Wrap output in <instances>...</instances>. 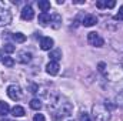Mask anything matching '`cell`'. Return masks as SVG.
<instances>
[{
	"instance_id": "obj_27",
	"label": "cell",
	"mask_w": 123,
	"mask_h": 121,
	"mask_svg": "<svg viewBox=\"0 0 123 121\" xmlns=\"http://www.w3.org/2000/svg\"><path fill=\"white\" fill-rule=\"evenodd\" d=\"M96 7H97V9H105V7H106V1H103V0H99V1L96 3Z\"/></svg>"
},
{
	"instance_id": "obj_12",
	"label": "cell",
	"mask_w": 123,
	"mask_h": 121,
	"mask_svg": "<svg viewBox=\"0 0 123 121\" xmlns=\"http://www.w3.org/2000/svg\"><path fill=\"white\" fill-rule=\"evenodd\" d=\"M12 20V14L6 10V11H0V26H6L9 24Z\"/></svg>"
},
{
	"instance_id": "obj_22",
	"label": "cell",
	"mask_w": 123,
	"mask_h": 121,
	"mask_svg": "<svg viewBox=\"0 0 123 121\" xmlns=\"http://www.w3.org/2000/svg\"><path fill=\"white\" fill-rule=\"evenodd\" d=\"M14 50H16V47H14L13 44H10V43L4 44V51H6V53H9V54H10V53H13Z\"/></svg>"
},
{
	"instance_id": "obj_4",
	"label": "cell",
	"mask_w": 123,
	"mask_h": 121,
	"mask_svg": "<svg viewBox=\"0 0 123 121\" xmlns=\"http://www.w3.org/2000/svg\"><path fill=\"white\" fill-rule=\"evenodd\" d=\"M7 95H9L10 100L19 101V100L23 97V91H22V88H20L19 84H12V86L7 87Z\"/></svg>"
},
{
	"instance_id": "obj_16",
	"label": "cell",
	"mask_w": 123,
	"mask_h": 121,
	"mask_svg": "<svg viewBox=\"0 0 123 121\" xmlns=\"http://www.w3.org/2000/svg\"><path fill=\"white\" fill-rule=\"evenodd\" d=\"M37 6H39V9L43 13H47V10L50 9V1H47V0H39L37 1Z\"/></svg>"
},
{
	"instance_id": "obj_13",
	"label": "cell",
	"mask_w": 123,
	"mask_h": 121,
	"mask_svg": "<svg viewBox=\"0 0 123 121\" xmlns=\"http://www.w3.org/2000/svg\"><path fill=\"white\" fill-rule=\"evenodd\" d=\"M50 23H52V27L53 29H59L60 27V24H62V17H60V14H53L52 16V20H50Z\"/></svg>"
},
{
	"instance_id": "obj_9",
	"label": "cell",
	"mask_w": 123,
	"mask_h": 121,
	"mask_svg": "<svg viewBox=\"0 0 123 121\" xmlns=\"http://www.w3.org/2000/svg\"><path fill=\"white\" fill-rule=\"evenodd\" d=\"M59 63H56V61H50L47 66H46V73L47 74H50V76H56L57 73H59Z\"/></svg>"
},
{
	"instance_id": "obj_19",
	"label": "cell",
	"mask_w": 123,
	"mask_h": 121,
	"mask_svg": "<svg viewBox=\"0 0 123 121\" xmlns=\"http://www.w3.org/2000/svg\"><path fill=\"white\" fill-rule=\"evenodd\" d=\"M30 108H33V110H40L42 108V101L39 98H33L30 101Z\"/></svg>"
},
{
	"instance_id": "obj_31",
	"label": "cell",
	"mask_w": 123,
	"mask_h": 121,
	"mask_svg": "<svg viewBox=\"0 0 123 121\" xmlns=\"http://www.w3.org/2000/svg\"><path fill=\"white\" fill-rule=\"evenodd\" d=\"M0 60H3V59H1V51H0Z\"/></svg>"
},
{
	"instance_id": "obj_10",
	"label": "cell",
	"mask_w": 123,
	"mask_h": 121,
	"mask_svg": "<svg viewBox=\"0 0 123 121\" xmlns=\"http://www.w3.org/2000/svg\"><path fill=\"white\" fill-rule=\"evenodd\" d=\"M82 24H83L85 27H92L94 24H97V17L93 16V14H87V16H85V19L82 20Z\"/></svg>"
},
{
	"instance_id": "obj_23",
	"label": "cell",
	"mask_w": 123,
	"mask_h": 121,
	"mask_svg": "<svg viewBox=\"0 0 123 121\" xmlns=\"http://www.w3.org/2000/svg\"><path fill=\"white\" fill-rule=\"evenodd\" d=\"M115 20H119V22H123V6H120L119 11L116 13V16H115Z\"/></svg>"
},
{
	"instance_id": "obj_28",
	"label": "cell",
	"mask_w": 123,
	"mask_h": 121,
	"mask_svg": "<svg viewBox=\"0 0 123 121\" xmlns=\"http://www.w3.org/2000/svg\"><path fill=\"white\" fill-rule=\"evenodd\" d=\"M115 1H106V7H109V9H112V7H115Z\"/></svg>"
},
{
	"instance_id": "obj_17",
	"label": "cell",
	"mask_w": 123,
	"mask_h": 121,
	"mask_svg": "<svg viewBox=\"0 0 123 121\" xmlns=\"http://www.w3.org/2000/svg\"><path fill=\"white\" fill-rule=\"evenodd\" d=\"M9 111H10L9 104L4 103V101H0V116L1 117H6V114H9Z\"/></svg>"
},
{
	"instance_id": "obj_1",
	"label": "cell",
	"mask_w": 123,
	"mask_h": 121,
	"mask_svg": "<svg viewBox=\"0 0 123 121\" xmlns=\"http://www.w3.org/2000/svg\"><path fill=\"white\" fill-rule=\"evenodd\" d=\"M49 108L52 110L55 118H64V117H69L73 113V105L69 101L62 100L60 97H55L52 100Z\"/></svg>"
},
{
	"instance_id": "obj_29",
	"label": "cell",
	"mask_w": 123,
	"mask_h": 121,
	"mask_svg": "<svg viewBox=\"0 0 123 121\" xmlns=\"http://www.w3.org/2000/svg\"><path fill=\"white\" fill-rule=\"evenodd\" d=\"M4 7H6V4L3 1H0V11H4Z\"/></svg>"
},
{
	"instance_id": "obj_2",
	"label": "cell",
	"mask_w": 123,
	"mask_h": 121,
	"mask_svg": "<svg viewBox=\"0 0 123 121\" xmlns=\"http://www.w3.org/2000/svg\"><path fill=\"white\" fill-rule=\"evenodd\" d=\"M92 114L96 121H109L110 120V111L103 104H94L92 107Z\"/></svg>"
},
{
	"instance_id": "obj_14",
	"label": "cell",
	"mask_w": 123,
	"mask_h": 121,
	"mask_svg": "<svg viewBox=\"0 0 123 121\" xmlns=\"http://www.w3.org/2000/svg\"><path fill=\"white\" fill-rule=\"evenodd\" d=\"M12 114H13L14 117H23V116L26 114V111H25V108H23L22 105H14V107L12 108Z\"/></svg>"
},
{
	"instance_id": "obj_5",
	"label": "cell",
	"mask_w": 123,
	"mask_h": 121,
	"mask_svg": "<svg viewBox=\"0 0 123 121\" xmlns=\"http://www.w3.org/2000/svg\"><path fill=\"white\" fill-rule=\"evenodd\" d=\"M87 41H89V44L93 46V47H103V44H105V40L100 37V34L99 33H94V31H90L87 34Z\"/></svg>"
},
{
	"instance_id": "obj_24",
	"label": "cell",
	"mask_w": 123,
	"mask_h": 121,
	"mask_svg": "<svg viewBox=\"0 0 123 121\" xmlns=\"http://www.w3.org/2000/svg\"><path fill=\"white\" fill-rule=\"evenodd\" d=\"M106 68H107L106 63H103V61H102V63H99V66H97V70H99L100 73H103V74H105V73H106Z\"/></svg>"
},
{
	"instance_id": "obj_15",
	"label": "cell",
	"mask_w": 123,
	"mask_h": 121,
	"mask_svg": "<svg viewBox=\"0 0 123 121\" xmlns=\"http://www.w3.org/2000/svg\"><path fill=\"white\" fill-rule=\"evenodd\" d=\"M49 57H50V61H56V63H57V61L62 59V50L60 49H56V50L50 51Z\"/></svg>"
},
{
	"instance_id": "obj_7",
	"label": "cell",
	"mask_w": 123,
	"mask_h": 121,
	"mask_svg": "<svg viewBox=\"0 0 123 121\" xmlns=\"http://www.w3.org/2000/svg\"><path fill=\"white\" fill-rule=\"evenodd\" d=\"M31 60V53L30 51H26V50H22L17 53V61L22 63V64H27Z\"/></svg>"
},
{
	"instance_id": "obj_30",
	"label": "cell",
	"mask_w": 123,
	"mask_h": 121,
	"mask_svg": "<svg viewBox=\"0 0 123 121\" xmlns=\"http://www.w3.org/2000/svg\"><path fill=\"white\" fill-rule=\"evenodd\" d=\"M73 3H76V4H83V3H85V1H83V0H74V1H73Z\"/></svg>"
},
{
	"instance_id": "obj_3",
	"label": "cell",
	"mask_w": 123,
	"mask_h": 121,
	"mask_svg": "<svg viewBox=\"0 0 123 121\" xmlns=\"http://www.w3.org/2000/svg\"><path fill=\"white\" fill-rule=\"evenodd\" d=\"M106 78L112 83H119L120 80H123V67H119V66H112L110 68L106 70L105 73Z\"/></svg>"
},
{
	"instance_id": "obj_18",
	"label": "cell",
	"mask_w": 123,
	"mask_h": 121,
	"mask_svg": "<svg viewBox=\"0 0 123 121\" xmlns=\"http://www.w3.org/2000/svg\"><path fill=\"white\" fill-rule=\"evenodd\" d=\"M12 37H13V40H14L16 43H25V41H26V36H25L23 33H14Z\"/></svg>"
},
{
	"instance_id": "obj_26",
	"label": "cell",
	"mask_w": 123,
	"mask_h": 121,
	"mask_svg": "<svg viewBox=\"0 0 123 121\" xmlns=\"http://www.w3.org/2000/svg\"><path fill=\"white\" fill-rule=\"evenodd\" d=\"M79 121H92V118H90V116H89V114L83 113V114L80 116V120H79Z\"/></svg>"
},
{
	"instance_id": "obj_11",
	"label": "cell",
	"mask_w": 123,
	"mask_h": 121,
	"mask_svg": "<svg viewBox=\"0 0 123 121\" xmlns=\"http://www.w3.org/2000/svg\"><path fill=\"white\" fill-rule=\"evenodd\" d=\"M50 20H52V16H50L49 13H43V11H42V13L39 14V23H40V26H43V27L47 26V24L50 23Z\"/></svg>"
},
{
	"instance_id": "obj_21",
	"label": "cell",
	"mask_w": 123,
	"mask_h": 121,
	"mask_svg": "<svg viewBox=\"0 0 123 121\" xmlns=\"http://www.w3.org/2000/svg\"><path fill=\"white\" fill-rule=\"evenodd\" d=\"M116 105H119V107L123 108V90L116 95Z\"/></svg>"
},
{
	"instance_id": "obj_6",
	"label": "cell",
	"mask_w": 123,
	"mask_h": 121,
	"mask_svg": "<svg viewBox=\"0 0 123 121\" xmlns=\"http://www.w3.org/2000/svg\"><path fill=\"white\" fill-rule=\"evenodd\" d=\"M53 44H55V41L52 37H42V40H40V49L44 51H50L53 49Z\"/></svg>"
},
{
	"instance_id": "obj_8",
	"label": "cell",
	"mask_w": 123,
	"mask_h": 121,
	"mask_svg": "<svg viewBox=\"0 0 123 121\" xmlns=\"http://www.w3.org/2000/svg\"><path fill=\"white\" fill-rule=\"evenodd\" d=\"M33 17H34V11H33L31 6L30 4L25 6V7L22 9V19H23V20H31Z\"/></svg>"
},
{
	"instance_id": "obj_20",
	"label": "cell",
	"mask_w": 123,
	"mask_h": 121,
	"mask_svg": "<svg viewBox=\"0 0 123 121\" xmlns=\"http://www.w3.org/2000/svg\"><path fill=\"white\" fill-rule=\"evenodd\" d=\"M3 64H4V67H9V68H12L13 66H14V59L13 57H3Z\"/></svg>"
},
{
	"instance_id": "obj_33",
	"label": "cell",
	"mask_w": 123,
	"mask_h": 121,
	"mask_svg": "<svg viewBox=\"0 0 123 121\" xmlns=\"http://www.w3.org/2000/svg\"><path fill=\"white\" fill-rule=\"evenodd\" d=\"M122 67H123V60H122Z\"/></svg>"
},
{
	"instance_id": "obj_25",
	"label": "cell",
	"mask_w": 123,
	"mask_h": 121,
	"mask_svg": "<svg viewBox=\"0 0 123 121\" xmlns=\"http://www.w3.org/2000/svg\"><path fill=\"white\" fill-rule=\"evenodd\" d=\"M33 121H46V118H44V116H43V114H34Z\"/></svg>"
},
{
	"instance_id": "obj_32",
	"label": "cell",
	"mask_w": 123,
	"mask_h": 121,
	"mask_svg": "<svg viewBox=\"0 0 123 121\" xmlns=\"http://www.w3.org/2000/svg\"><path fill=\"white\" fill-rule=\"evenodd\" d=\"M0 121H3V120H0ZM4 121H7V120H6V118H4Z\"/></svg>"
}]
</instances>
